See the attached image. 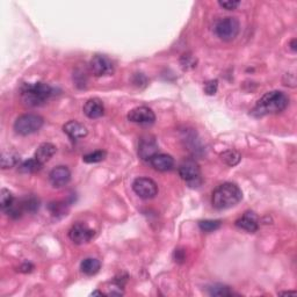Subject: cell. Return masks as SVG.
Here are the masks:
<instances>
[{
	"instance_id": "cell-1",
	"label": "cell",
	"mask_w": 297,
	"mask_h": 297,
	"mask_svg": "<svg viewBox=\"0 0 297 297\" xmlns=\"http://www.w3.org/2000/svg\"><path fill=\"white\" fill-rule=\"evenodd\" d=\"M289 105V98L281 91L267 92L259 101L257 102L251 114L256 117H263L270 114H278L284 112Z\"/></svg>"
},
{
	"instance_id": "cell-2",
	"label": "cell",
	"mask_w": 297,
	"mask_h": 297,
	"mask_svg": "<svg viewBox=\"0 0 297 297\" xmlns=\"http://www.w3.org/2000/svg\"><path fill=\"white\" fill-rule=\"evenodd\" d=\"M55 94V88L45 83L23 84L21 87V99L28 107L42 106Z\"/></svg>"
},
{
	"instance_id": "cell-3",
	"label": "cell",
	"mask_w": 297,
	"mask_h": 297,
	"mask_svg": "<svg viewBox=\"0 0 297 297\" xmlns=\"http://www.w3.org/2000/svg\"><path fill=\"white\" fill-rule=\"evenodd\" d=\"M243 199L241 188L232 182H225L213 192L212 203L216 209H229L238 205Z\"/></svg>"
},
{
	"instance_id": "cell-4",
	"label": "cell",
	"mask_w": 297,
	"mask_h": 297,
	"mask_svg": "<svg viewBox=\"0 0 297 297\" xmlns=\"http://www.w3.org/2000/svg\"><path fill=\"white\" fill-rule=\"evenodd\" d=\"M43 126V119L36 114H24L14 122V130L21 136H28L40 130Z\"/></svg>"
},
{
	"instance_id": "cell-5",
	"label": "cell",
	"mask_w": 297,
	"mask_h": 297,
	"mask_svg": "<svg viewBox=\"0 0 297 297\" xmlns=\"http://www.w3.org/2000/svg\"><path fill=\"white\" fill-rule=\"evenodd\" d=\"M239 30H241L239 21L232 16L221 19L215 26V33L223 41L235 40L239 34Z\"/></svg>"
},
{
	"instance_id": "cell-6",
	"label": "cell",
	"mask_w": 297,
	"mask_h": 297,
	"mask_svg": "<svg viewBox=\"0 0 297 297\" xmlns=\"http://www.w3.org/2000/svg\"><path fill=\"white\" fill-rule=\"evenodd\" d=\"M179 174L182 180H185L191 186L200 184V177H201V171H200L199 164L193 159L184 160L179 166Z\"/></svg>"
},
{
	"instance_id": "cell-7",
	"label": "cell",
	"mask_w": 297,
	"mask_h": 297,
	"mask_svg": "<svg viewBox=\"0 0 297 297\" xmlns=\"http://www.w3.org/2000/svg\"><path fill=\"white\" fill-rule=\"evenodd\" d=\"M132 189L141 199H153L158 193V186L150 178H137L132 182Z\"/></svg>"
},
{
	"instance_id": "cell-8",
	"label": "cell",
	"mask_w": 297,
	"mask_h": 297,
	"mask_svg": "<svg viewBox=\"0 0 297 297\" xmlns=\"http://www.w3.org/2000/svg\"><path fill=\"white\" fill-rule=\"evenodd\" d=\"M89 67H91L92 73L96 77H105L110 76L114 73L115 66L109 57L105 55H95L89 62Z\"/></svg>"
},
{
	"instance_id": "cell-9",
	"label": "cell",
	"mask_w": 297,
	"mask_h": 297,
	"mask_svg": "<svg viewBox=\"0 0 297 297\" xmlns=\"http://www.w3.org/2000/svg\"><path fill=\"white\" fill-rule=\"evenodd\" d=\"M128 120L132 123L141 124V126H151V124L155 123L156 115L153 110L150 109L149 107L141 106L136 107V108L129 112Z\"/></svg>"
},
{
	"instance_id": "cell-10",
	"label": "cell",
	"mask_w": 297,
	"mask_h": 297,
	"mask_svg": "<svg viewBox=\"0 0 297 297\" xmlns=\"http://www.w3.org/2000/svg\"><path fill=\"white\" fill-rule=\"evenodd\" d=\"M95 232L92 230L91 228H88L87 225L84 223H76L72 225V228L69 231V238L72 241L74 244L81 245L88 243L91 239L94 237Z\"/></svg>"
},
{
	"instance_id": "cell-11",
	"label": "cell",
	"mask_w": 297,
	"mask_h": 297,
	"mask_svg": "<svg viewBox=\"0 0 297 297\" xmlns=\"http://www.w3.org/2000/svg\"><path fill=\"white\" fill-rule=\"evenodd\" d=\"M158 153V144L153 136L146 135L141 138L138 145V156L143 160H151L155 155Z\"/></svg>"
},
{
	"instance_id": "cell-12",
	"label": "cell",
	"mask_w": 297,
	"mask_h": 297,
	"mask_svg": "<svg viewBox=\"0 0 297 297\" xmlns=\"http://www.w3.org/2000/svg\"><path fill=\"white\" fill-rule=\"evenodd\" d=\"M49 179L53 187H64V186H66L71 180V172L66 166H57L50 172Z\"/></svg>"
},
{
	"instance_id": "cell-13",
	"label": "cell",
	"mask_w": 297,
	"mask_h": 297,
	"mask_svg": "<svg viewBox=\"0 0 297 297\" xmlns=\"http://www.w3.org/2000/svg\"><path fill=\"white\" fill-rule=\"evenodd\" d=\"M83 110L88 119H99L105 114V106L100 99L92 98L85 102Z\"/></svg>"
},
{
	"instance_id": "cell-14",
	"label": "cell",
	"mask_w": 297,
	"mask_h": 297,
	"mask_svg": "<svg viewBox=\"0 0 297 297\" xmlns=\"http://www.w3.org/2000/svg\"><path fill=\"white\" fill-rule=\"evenodd\" d=\"M63 130L72 141H78V139L84 138L87 136L88 131L84 124H81L78 121H69L64 124Z\"/></svg>"
},
{
	"instance_id": "cell-15",
	"label": "cell",
	"mask_w": 297,
	"mask_h": 297,
	"mask_svg": "<svg viewBox=\"0 0 297 297\" xmlns=\"http://www.w3.org/2000/svg\"><path fill=\"white\" fill-rule=\"evenodd\" d=\"M152 167L159 172H166L172 170V167L174 166V159L172 158L170 155H165V153H157L150 160Z\"/></svg>"
},
{
	"instance_id": "cell-16",
	"label": "cell",
	"mask_w": 297,
	"mask_h": 297,
	"mask_svg": "<svg viewBox=\"0 0 297 297\" xmlns=\"http://www.w3.org/2000/svg\"><path fill=\"white\" fill-rule=\"evenodd\" d=\"M236 225L238 228L243 229V230L248 232H257L258 229H259V223H258V217L253 213H245L241 218H238L236 221Z\"/></svg>"
},
{
	"instance_id": "cell-17",
	"label": "cell",
	"mask_w": 297,
	"mask_h": 297,
	"mask_svg": "<svg viewBox=\"0 0 297 297\" xmlns=\"http://www.w3.org/2000/svg\"><path fill=\"white\" fill-rule=\"evenodd\" d=\"M56 153V146L52 143H42L38 146L36 152H35L34 158L40 162L42 165H44L45 163H48L50 159L52 158L53 155Z\"/></svg>"
},
{
	"instance_id": "cell-18",
	"label": "cell",
	"mask_w": 297,
	"mask_h": 297,
	"mask_svg": "<svg viewBox=\"0 0 297 297\" xmlns=\"http://www.w3.org/2000/svg\"><path fill=\"white\" fill-rule=\"evenodd\" d=\"M101 268V264L98 259H94V258H87V259H84L80 264V270L84 274L88 275V277H92V275H95Z\"/></svg>"
},
{
	"instance_id": "cell-19",
	"label": "cell",
	"mask_w": 297,
	"mask_h": 297,
	"mask_svg": "<svg viewBox=\"0 0 297 297\" xmlns=\"http://www.w3.org/2000/svg\"><path fill=\"white\" fill-rule=\"evenodd\" d=\"M20 157L16 152L14 151H3L1 155V167L3 170L6 169H10V167H14L19 163Z\"/></svg>"
},
{
	"instance_id": "cell-20",
	"label": "cell",
	"mask_w": 297,
	"mask_h": 297,
	"mask_svg": "<svg viewBox=\"0 0 297 297\" xmlns=\"http://www.w3.org/2000/svg\"><path fill=\"white\" fill-rule=\"evenodd\" d=\"M221 159L222 162H224L227 165L235 166L241 162L242 156L239 155V152L235 151V150H228V151L221 153Z\"/></svg>"
},
{
	"instance_id": "cell-21",
	"label": "cell",
	"mask_w": 297,
	"mask_h": 297,
	"mask_svg": "<svg viewBox=\"0 0 297 297\" xmlns=\"http://www.w3.org/2000/svg\"><path fill=\"white\" fill-rule=\"evenodd\" d=\"M42 164L40 162H37L36 159H29V160H26V162H23L21 165L19 166V171L21 173H35V172L40 171L42 169Z\"/></svg>"
},
{
	"instance_id": "cell-22",
	"label": "cell",
	"mask_w": 297,
	"mask_h": 297,
	"mask_svg": "<svg viewBox=\"0 0 297 297\" xmlns=\"http://www.w3.org/2000/svg\"><path fill=\"white\" fill-rule=\"evenodd\" d=\"M14 201H15V200H14L12 193H10L8 189L2 188L1 192H0V207H1L2 212H6L7 209H9L10 207L13 206Z\"/></svg>"
},
{
	"instance_id": "cell-23",
	"label": "cell",
	"mask_w": 297,
	"mask_h": 297,
	"mask_svg": "<svg viewBox=\"0 0 297 297\" xmlns=\"http://www.w3.org/2000/svg\"><path fill=\"white\" fill-rule=\"evenodd\" d=\"M21 207H22L23 212H28V213H35L40 207V202L34 196H29V198H26L22 201L20 202Z\"/></svg>"
},
{
	"instance_id": "cell-24",
	"label": "cell",
	"mask_w": 297,
	"mask_h": 297,
	"mask_svg": "<svg viewBox=\"0 0 297 297\" xmlns=\"http://www.w3.org/2000/svg\"><path fill=\"white\" fill-rule=\"evenodd\" d=\"M209 294L212 296H231L234 293L230 291V288L225 285H214L209 288Z\"/></svg>"
},
{
	"instance_id": "cell-25",
	"label": "cell",
	"mask_w": 297,
	"mask_h": 297,
	"mask_svg": "<svg viewBox=\"0 0 297 297\" xmlns=\"http://www.w3.org/2000/svg\"><path fill=\"white\" fill-rule=\"evenodd\" d=\"M199 227L203 232H214L221 228V221L205 220L199 222Z\"/></svg>"
},
{
	"instance_id": "cell-26",
	"label": "cell",
	"mask_w": 297,
	"mask_h": 297,
	"mask_svg": "<svg viewBox=\"0 0 297 297\" xmlns=\"http://www.w3.org/2000/svg\"><path fill=\"white\" fill-rule=\"evenodd\" d=\"M106 156H107L106 151H102V150H98V151L91 152V153H88V155L84 156L83 160L87 164L100 163V162H102V160L106 158Z\"/></svg>"
},
{
	"instance_id": "cell-27",
	"label": "cell",
	"mask_w": 297,
	"mask_h": 297,
	"mask_svg": "<svg viewBox=\"0 0 297 297\" xmlns=\"http://www.w3.org/2000/svg\"><path fill=\"white\" fill-rule=\"evenodd\" d=\"M180 64L184 70H186V71L192 70V69H194V67L196 66V64H198V59H196L193 55H191V53H185V55H182V57H181Z\"/></svg>"
},
{
	"instance_id": "cell-28",
	"label": "cell",
	"mask_w": 297,
	"mask_h": 297,
	"mask_svg": "<svg viewBox=\"0 0 297 297\" xmlns=\"http://www.w3.org/2000/svg\"><path fill=\"white\" fill-rule=\"evenodd\" d=\"M50 213H51L53 216H64L66 215V206L64 202H52L50 203L49 206Z\"/></svg>"
},
{
	"instance_id": "cell-29",
	"label": "cell",
	"mask_w": 297,
	"mask_h": 297,
	"mask_svg": "<svg viewBox=\"0 0 297 297\" xmlns=\"http://www.w3.org/2000/svg\"><path fill=\"white\" fill-rule=\"evenodd\" d=\"M218 87V81L217 80H210L205 85V92L208 95H214L216 94Z\"/></svg>"
},
{
	"instance_id": "cell-30",
	"label": "cell",
	"mask_w": 297,
	"mask_h": 297,
	"mask_svg": "<svg viewBox=\"0 0 297 297\" xmlns=\"http://www.w3.org/2000/svg\"><path fill=\"white\" fill-rule=\"evenodd\" d=\"M218 5H220L221 7H223L224 9L232 10V9L237 8V7L241 5V2L235 1V0H229V1H218Z\"/></svg>"
},
{
	"instance_id": "cell-31",
	"label": "cell",
	"mask_w": 297,
	"mask_h": 297,
	"mask_svg": "<svg viewBox=\"0 0 297 297\" xmlns=\"http://www.w3.org/2000/svg\"><path fill=\"white\" fill-rule=\"evenodd\" d=\"M33 268H34V266L31 264H29V263H26V264H23L22 266L20 267V272H22V273H29V272H31L33 271Z\"/></svg>"
},
{
	"instance_id": "cell-32",
	"label": "cell",
	"mask_w": 297,
	"mask_h": 297,
	"mask_svg": "<svg viewBox=\"0 0 297 297\" xmlns=\"http://www.w3.org/2000/svg\"><path fill=\"white\" fill-rule=\"evenodd\" d=\"M291 45H292L291 48L293 49V51H296V40H295V38L291 42Z\"/></svg>"
},
{
	"instance_id": "cell-33",
	"label": "cell",
	"mask_w": 297,
	"mask_h": 297,
	"mask_svg": "<svg viewBox=\"0 0 297 297\" xmlns=\"http://www.w3.org/2000/svg\"><path fill=\"white\" fill-rule=\"evenodd\" d=\"M281 295H296L295 292H286V293H281Z\"/></svg>"
},
{
	"instance_id": "cell-34",
	"label": "cell",
	"mask_w": 297,
	"mask_h": 297,
	"mask_svg": "<svg viewBox=\"0 0 297 297\" xmlns=\"http://www.w3.org/2000/svg\"><path fill=\"white\" fill-rule=\"evenodd\" d=\"M92 295L94 296V295H102V293H100V292H94V293H92Z\"/></svg>"
}]
</instances>
